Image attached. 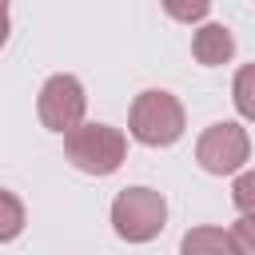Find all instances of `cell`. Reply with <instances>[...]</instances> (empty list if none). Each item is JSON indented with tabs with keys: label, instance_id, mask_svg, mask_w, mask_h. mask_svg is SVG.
Instances as JSON below:
<instances>
[{
	"label": "cell",
	"instance_id": "obj_2",
	"mask_svg": "<svg viewBox=\"0 0 255 255\" xmlns=\"http://www.w3.org/2000/svg\"><path fill=\"white\" fill-rule=\"evenodd\" d=\"M128 124H131V135H135L139 143H147V147H167V143H175V139L183 135V104H179L171 92H159V88L139 92L135 104H131Z\"/></svg>",
	"mask_w": 255,
	"mask_h": 255
},
{
	"label": "cell",
	"instance_id": "obj_14",
	"mask_svg": "<svg viewBox=\"0 0 255 255\" xmlns=\"http://www.w3.org/2000/svg\"><path fill=\"white\" fill-rule=\"evenodd\" d=\"M0 12H8V0H0Z\"/></svg>",
	"mask_w": 255,
	"mask_h": 255
},
{
	"label": "cell",
	"instance_id": "obj_10",
	"mask_svg": "<svg viewBox=\"0 0 255 255\" xmlns=\"http://www.w3.org/2000/svg\"><path fill=\"white\" fill-rule=\"evenodd\" d=\"M227 235H231V247H235L239 255H255V247H251V215H243Z\"/></svg>",
	"mask_w": 255,
	"mask_h": 255
},
{
	"label": "cell",
	"instance_id": "obj_5",
	"mask_svg": "<svg viewBox=\"0 0 255 255\" xmlns=\"http://www.w3.org/2000/svg\"><path fill=\"white\" fill-rule=\"evenodd\" d=\"M84 104H88V96H84V84L76 76H52L40 88V120L52 131L76 128L84 120Z\"/></svg>",
	"mask_w": 255,
	"mask_h": 255
},
{
	"label": "cell",
	"instance_id": "obj_1",
	"mask_svg": "<svg viewBox=\"0 0 255 255\" xmlns=\"http://www.w3.org/2000/svg\"><path fill=\"white\" fill-rule=\"evenodd\" d=\"M64 155L88 175H112L128 155V139L108 124H76L64 131Z\"/></svg>",
	"mask_w": 255,
	"mask_h": 255
},
{
	"label": "cell",
	"instance_id": "obj_8",
	"mask_svg": "<svg viewBox=\"0 0 255 255\" xmlns=\"http://www.w3.org/2000/svg\"><path fill=\"white\" fill-rule=\"evenodd\" d=\"M20 231H24V203H20L12 191L0 187V243L16 239Z\"/></svg>",
	"mask_w": 255,
	"mask_h": 255
},
{
	"label": "cell",
	"instance_id": "obj_9",
	"mask_svg": "<svg viewBox=\"0 0 255 255\" xmlns=\"http://www.w3.org/2000/svg\"><path fill=\"white\" fill-rule=\"evenodd\" d=\"M163 8H167L171 20H179V24H195V20L207 16L211 0H163Z\"/></svg>",
	"mask_w": 255,
	"mask_h": 255
},
{
	"label": "cell",
	"instance_id": "obj_6",
	"mask_svg": "<svg viewBox=\"0 0 255 255\" xmlns=\"http://www.w3.org/2000/svg\"><path fill=\"white\" fill-rule=\"evenodd\" d=\"M191 56H195L199 64H207V68L227 64V60L235 56V40H231V32H227L223 24H203V28L195 32V40H191Z\"/></svg>",
	"mask_w": 255,
	"mask_h": 255
},
{
	"label": "cell",
	"instance_id": "obj_12",
	"mask_svg": "<svg viewBox=\"0 0 255 255\" xmlns=\"http://www.w3.org/2000/svg\"><path fill=\"white\" fill-rule=\"evenodd\" d=\"M247 80H251V72H239V88H235V104H239V112H243V116H251V100H247Z\"/></svg>",
	"mask_w": 255,
	"mask_h": 255
},
{
	"label": "cell",
	"instance_id": "obj_4",
	"mask_svg": "<svg viewBox=\"0 0 255 255\" xmlns=\"http://www.w3.org/2000/svg\"><path fill=\"white\" fill-rule=\"evenodd\" d=\"M247 155H251V139H247V131H243L239 124H211V128L199 135V143H195V159H199V167L211 171V175H231V171H239V167L247 163Z\"/></svg>",
	"mask_w": 255,
	"mask_h": 255
},
{
	"label": "cell",
	"instance_id": "obj_3",
	"mask_svg": "<svg viewBox=\"0 0 255 255\" xmlns=\"http://www.w3.org/2000/svg\"><path fill=\"white\" fill-rule=\"evenodd\" d=\"M167 223V203L151 187H124L112 203V227L128 243H147L163 231Z\"/></svg>",
	"mask_w": 255,
	"mask_h": 255
},
{
	"label": "cell",
	"instance_id": "obj_7",
	"mask_svg": "<svg viewBox=\"0 0 255 255\" xmlns=\"http://www.w3.org/2000/svg\"><path fill=\"white\" fill-rule=\"evenodd\" d=\"M183 255H239L231 247V235L223 227H191L179 243Z\"/></svg>",
	"mask_w": 255,
	"mask_h": 255
},
{
	"label": "cell",
	"instance_id": "obj_13",
	"mask_svg": "<svg viewBox=\"0 0 255 255\" xmlns=\"http://www.w3.org/2000/svg\"><path fill=\"white\" fill-rule=\"evenodd\" d=\"M4 40H8V12H0V48H4Z\"/></svg>",
	"mask_w": 255,
	"mask_h": 255
},
{
	"label": "cell",
	"instance_id": "obj_11",
	"mask_svg": "<svg viewBox=\"0 0 255 255\" xmlns=\"http://www.w3.org/2000/svg\"><path fill=\"white\" fill-rule=\"evenodd\" d=\"M251 187H255V179L243 171V175H239V183H235V203H239V211H243V215H251Z\"/></svg>",
	"mask_w": 255,
	"mask_h": 255
}]
</instances>
